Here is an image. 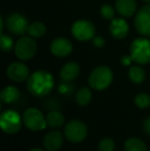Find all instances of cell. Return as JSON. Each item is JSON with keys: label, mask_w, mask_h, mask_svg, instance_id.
Instances as JSON below:
<instances>
[{"label": "cell", "mask_w": 150, "mask_h": 151, "mask_svg": "<svg viewBox=\"0 0 150 151\" xmlns=\"http://www.w3.org/2000/svg\"><path fill=\"white\" fill-rule=\"evenodd\" d=\"M109 31H110L112 37L115 39H122L128 36L130 28H128V24L126 20L121 18H114L113 20H111Z\"/></svg>", "instance_id": "4fadbf2b"}, {"label": "cell", "mask_w": 150, "mask_h": 151, "mask_svg": "<svg viewBox=\"0 0 150 151\" xmlns=\"http://www.w3.org/2000/svg\"><path fill=\"white\" fill-rule=\"evenodd\" d=\"M143 1H145V2H147V3H150V0H143Z\"/></svg>", "instance_id": "4dcf8cb0"}, {"label": "cell", "mask_w": 150, "mask_h": 151, "mask_svg": "<svg viewBox=\"0 0 150 151\" xmlns=\"http://www.w3.org/2000/svg\"><path fill=\"white\" fill-rule=\"evenodd\" d=\"M146 74L142 67L140 66H131L128 69V78L131 79V81H133L136 84L142 83L145 80Z\"/></svg>", "instance_id": "ac0fdd59"}, {"label": "cell", "mask_w": 150, "mask_h": 151, "mask_svg": "<svg viewBox=\"0 0 150 151\" xmlns=\"http://www.w3.org/2000/svg\"><path fill=\"white\" fill-rule=\"evenodd\" d=\"M95 32H96V28L94 24L86 20H77L73 23L71 27V33L73 37L78 41L82 42L93 39L95 36Z\"/></svg>", "instance_id": "ba28073f"}, {"label": "cell", "mask_w": 150, "mask_h": 151, "mask_svg": "<svg viewBox=\"0 0 150 151\" xmlns=\"http://www.w3.org/2000/svg\"><path fill=\"white\" fill-rule=\"evenodd\" d=\"M21 97V93L18 88L14 86H8L4 88L0 93V99L3 103L6 104H12L17 102Z\"/></svg>", "instance_id": "e0dca14e"}, {"label": "cell", "mask_w": 150, "mask_h": 151, "mask_svg": "<svg viewBox=\"0 0 150 151\" xmlns=\"http://www.w3.org/2000/svg\"><path fill=\"white\" fill-rule=\"evenodd\" d=\"M23 122L26 127L30 131L37 132L44 129L47 127L46 117H44L42 112L37 108H28L24 112L23 115Z\"/></svg>", "instance_id": "8992f818"}, {"label": "cell", "mask_w": 150, "mask_h": 151, "mask_svg": "<svg viewBox=\"0 0 150 151\" xmlns=\"http://www.w3.org/2000/svg\"><path fill=\"white\" fill-rule=\"evenodd\" d=\"M55 86L54 76L45 70H37L27 79V88L37 98L45 97Z\"/></svg>", "instance_id": "6da1fadb"}, {"label": "cell", "mask_w": 150, "mask_h": 151, "mask_svg": "<svg viewBox=\"0 0 150 151\" xmlns=\"http://www.w3.org/2000/svg\"><path fill=\"white\" fill-rule=\"evenodd\" d=\"M130 56L139 65L150 63V40L145 36L136 38L131 44Z\"/></svg>", "instance_id": "7a4b0ae2"}, {"label": "cell", "mask_w": 150, "mask_h": 151, "mask_svg": "<svg viewBox=\"0 0 150 151\" xmlns=\"http://www.w3.org/2000/svg\"><path fill=\"white\" fill-rule=\"evenodd\" d=\"M37 44L31 36H22L14 44V54L21 61H29L35 56Z\"/></svg>", "instance_id": "277c9868"}, {"label": "cell", "mask_w": 150, "mask_h": 151, "mask_svg": "<svg viewBox=\"0 0 150 151\" xmlns=\"http://www.w3.org/2000/svg\"><path fill=\"white\" fill-rule=\"evenodd\" d=\"M113 79V73L107 66H99L95 68L90 74L88 84L96 91H104L111 84Z\"/></svg>", "instance_id": "3957f363"}, {"label": "cell", "mask_w": 150, "mask_h": 151, "mask_svg": "<svg viewBox=\"0 0 150 151\" xmlns=\"http://www.w3.org/2000/svg\"><path fill=\"white\" fill-rule=\"evenodd\" d=\"M64 138L59 131L48 132L43 139V146L46 151H58L62 147Z\"/></svg>", "instance_id": "5bb4252c"}, {"label": "cell", "mask_w": 150, "mask_h": 151, "mask_svg": "<svg viewBox=\"0 0 150 151\" xmlns=\"http://www.w3.org/2000/svg\"><path fill=\"white\" fill-rule=\"evenodd\" d=\"M28 21L23 14L14 12L6 18V28L14 35L22 36L28 30Z\"/></svg>", "instance_id": "9c48e42d"}, {"label": "cell", "mask_w": 150, "mask_h": 151, "mask_svg": "<svg viewBox=\"0 0 150 151\" xmlns=\"http://www.w3.org/2000/svg\"><path fill=\"white\" fill-rule=\"evenodd\" d=\"M135 104L140 109H145L150 106V96L148 93H140L135 97Z\"/></svg>", "instance_id": "603a6c76"}, {"label": "cell", "mask_w": 150, "mask_h": 151, "mask_svg": "<svg viewBox=\"0 0 150 151\" xmlns=\"http://www.w3.org/2000/svg\"><path fill=\"white\" fill-rule=\"evenodd\" d=\"M80 72V67L77 63L75 62H69L66 63L60 71V76L62 78L63 81H72L75 78H77V76L79 75Z\"/></svg>", "instance_id": "2e32d148"}, {"label": "cell", "mask_w": 150, "mask_h": 151, "mask_svg": "<svg viewBox=\"0 0 150 151\" xmlns=\"http://www.w3.org/2000/svg\"><path fill=\"white\" fill-rule=\"evenodd\" d=\"M114 148H115V144L111 138L105 137L99 142V151H114Z\"/></svg>", "instance_id": "d4e9b609"}, {"label": "cell", "mask_w": 150, "mask_h": 151, "mask_svg": "<svg viewBox=\"0 0 150 151\" xmlns=\"http://www.w3.org/2000/svg\"><path fill=\"white\" fill-rule=\"evenodd\" d=\"M135 28L142 36L150 37V3L143 6L136 14Z\"/></svg>", "instance_id": "30bf717a"}, {"label": "cell", "mask_w": 150, "mask_h": 151, "mask_svg": "<svg viewBox=\"0 0 150 151\" xmlns=\"http://www.w3.org/2000/svg\"><path fill=\"white\" fill-rule=\"evenodd\" d=\"M93 43H94V45L97 46V47H103V46L105 45V40L103 39L101 36H96V37H94V39H93Z\"/></svg>", "instance_id": "4316f807"}, {"label": "cell", "mask_w": 150, "mask_h": 151, "mask_svg": "<svg viewBox=\"0 0 150 151\" xmlns=\"http://www.w3.org/2000/svg\"><path fill=\"white\" fill-rule=\"evenodd\" d=\"M45 32H46L45 26H44V24H42L40 22H34L29 24L28 30H27V33L29 34V36H31L33 38L42 37L45 34Z\"/></svg>", "instance_id": "7402d4cb"}, {"label": "cell", "mask_w": 150, "mask_h": 151, "mask_svg": "<svg viewBox=\"0 0 150 151\" xmlns=\"http://www.w3.org/2000/svg\"><path fill=\"white\" fill-rule=\"evenodd\" d=\"M143 129H144L145 133L150 136V116L144 120V122H143Z\"/></svg>", "instance_id": "f1b7e54d"}, {"label": "cell", "mask_w": 150, "mask_h": 151, "mask_svg": "<svg viewBox=\"0 0 150 151\" xmlns=\"http://www.w3.org/2000/svg\"><path fill=\"white\" fill-rule=\"evenodd\" d=\"M101 16L105 19V20H113L114 16H115V10L111 5L109 4H104L101 7Z\"/></svg>", "instance_id": "484cf974"}, {"label": "cell", "mask_w": 150, "mask_h": 151, "mask_svg": "<svg viewBox=\"0 0 150 151\" xmlns=\"http://www.w3.org/2000/svg\"><path fill=\"white\" fill-rule=\"evenodd\" d=\"M0 44H1V48L3 52H7L12 50L14 46V40L9 35H6L4 33H1V39H0Z\"/></svg>", "instance_id": "cb8c5ba5"}, {"label": "cell", "mask_w": 150, "mask_h": 151, "mask_svg": "<svg viewBox=\"0 0 150 151\" xmlns=\"http://www.w3.org/2000/svg\"><path fill=\"white\" fill-rule=\"evenodd\" d=\"M29 151H44V150L40 149V148H33V149H31V150H29Z\"/></svg>", "instance_id": "f546056e"}, {"label": "cell", "mask_w": 150, "mask_h": 151, "mask_svg": "<svg viewBox=\"0 0 150 151\" xmlns=\"http://www.w3.org/2000/svg\"><path fill=\"white\" fill-rule=\"evenodd\" d=\"M115 9L121 17L130 18L136 12L137 2L136 0H116Z\"/></svg>", "instance_id": "9a60e30c"}, {"label": "cell", "mask_w": 150, "mask_h": 151, "mask_svg": "<svg viewBox=\"0 0 150 151\" xmlns=\"http://www.w3.org/2000/svg\"><path fill=\"white\" fill-rule=\"evenodd\" d=\"M76 103L81 107L88 106L92 101V91L88 88H81L75 95Z\"/></svg>", "instance_id": "44dd1931"}, {"label": "cell", "mask_w": 150, "mask_h": 151, "mask_svg": "<svg viewBox=\"0 0 150 151\" xmlns=\"http://www.w3.org/2000/svg\"><path fill=\"white\" fill-rule=\"evenodd\" d=\"M72 42L65 37H58L50 43V52L58 58H66L72 52Z\"/></svg>", "instance_id": "8fae6325"}, {"label": "cell", "mask_w": 150, "mask_h": 151, "mask_svg": "<svg viewBox=\"0 0 150 151\" xmlns=\"http://www.w3.org/2000/svg\"><path fill=\"white\" fill-rule=\"evenodd\" d=\"M64 134L66 139L70 142L79 143L83 141L88 136V127L80 120H70L65 127Z\"/></svg>", "instance_id": "52a82bcc"}, {"label": "cell", "mask_w": 150, "mask_h": 151, "mask_svg": "<svg viewBox=\"0 0 150 151\" xmlns=\"http://www.w3.org/2000/svg\"><path fill=\"white\" fill-rule=\"evenodd\" d=\"M0 127L2 131L8 135L17 134L22 127V119L20 114L11 109L3 111L0 115Z\"/></svg>", "instance_id": "5b68a950"}, {"label": "cell", "mask_w": 150, "mask_h": 151, "mask_svg": "<svg viewBox=\"0 0 150 151\" xmlns=\"http://www.w3.org/2000/svg\"><path fill=\"white\" fill-rule=\"evenodd\" d=\"M6 75L14 82H23L29 78V69L24 63L14 62L6 69Z\"/></svg>", "instance_id": "7c38bea8"}, {"label": "cell", "mask_w": 150, "mask_h": 151, "mask_svg": "<svg viewBox=\"0 0 150 151\" xmlns=\"http://www.w3.org/2000/svg\"><path fill=\"white\" fill-rule=\"evenodd\" d=\"M120 62H121V64L123 66H131L132 62H134V61H133V59L131 56H123L121 58V60H120Z\"/></svg>", "instance_id": "83f0119b"}, {"label": "cell", "mask_w": 150, "mask_h": 151, "mask_svg": "<svg viewBox=\"0 0 150 151\" xmlns=\"http://www.w3.org/2000/svg\"><path fill=\"white\" fill-rule=\"evenodd\" d=\"M126 151H147V146L144 142L139 138H130L124 143Z\"/></svg>", "instance_id": "ffe728a7"}, {"label": "cell", "mask_w": 150, "mask_h": 151, "mask_svg": "<svg viewBox=\"0 0 150 151\" xmlns=\"http://www.w3.org/2000/svg\"><path fill=\"white\" fill-rule=\"evenodd\" d=\"M64 116L61 112L57 111V110H54V111H50L47 113L46 115V122H47V125L50 127H54V129H58V127H61L63 124H64Z\"/></svg>", "instance_id": "d6986e66"}]
</instances>
